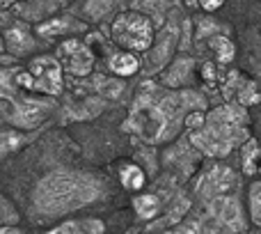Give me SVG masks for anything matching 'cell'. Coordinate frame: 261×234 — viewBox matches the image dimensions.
<instances>
[{
  "label": "cell",
  "instance_id": "obj_1",
  "mask_svg": "<svg viewBox=\"0 0 261 234\" xmlns=\"http://www.w3.org/2000/svg\"><path fill=\"white\" fill-rule=\"evenodd\" d=\"M248 113L241 104H227L211 110L197 131L190 133V143L208 156H227L234 147L248 140Z\"/></svg>",
  "mask_w": 261,
  "mask_h": 234
},
{
  "label": "cell",
  "instance_id": "obj_2",
  "mask_svg": "<svg viewBox=\"0 0 261 234\" xmlns=\"http://www.w3.org/2000/svg\"><path fill=\"white\" fill-rule=\"evenodd\" d=\"M113 39L126 51H147L153 41V28L142 14H122L113 23Z\"/></svg>",
  "mask_w": 261,
  "mask_h": 234
},
{
  "label": "cell",
  "instance_id": "obj_3",
  "mask_svg": "<svg viewBox=\"0 0 261 234\" xmlns=\"http://www.w3.org/2000/svg\"><path fill=\"white\" fill-rule=\"evenodd\" d=\"M62 72L64 69L55 55H41V58H35L30 62V74L37 83V92H44L50 97H58L62 92Z\"/></svg>",
  "mask_w": 261,
  "mask_h": 234
},
{
  "label": "cell",
  "instance_id": "obj_4",
  "mask_svg": "<svg viewBox=\"0 0 261 234\" xmlns=\"http://www.w3.org/2000/svg\"><path fill=\"white\" fill-rule=\"evenodd\" d=\"M55 58L60 60L64 72L71 74V76H87L92 72V67H94L92 51L78 39H69L64 44H60Z\"/></svg>",
  "mask_w": 261,
  "mask_h": 234
},
{
  "label": "cell",
  "instance_id": "obj_5",
  "mask_svg": "<svg viewBox=\"0 0 261 234\" xmlns=\"http://www.w3.org/2000/svg\"><path fill=\"white\" fill-rule=\"evenodd\" d=\"M48 110H50V104H46V101L16 99L12 101V108H7V120L16 126H23V129H32V126H37L48 115Z\"/></svg>",
  "mask_w": 261,
  "mask_h": 234
},
{
  "label": "cell",
  "instance_id": "obj_6",
  "mask_svg": "<svg viewBox=\"0 0 261 234\" xmlns=\"http://www.w3.org/2000/svg\"><path fill=\"white\" fill-rule=\"evenodd\" d=\"M5 39H7V46L16 55L28 53V51H32V46H35V39H32L30 32H28V26H23V23H16L14 28H9V30L5 32Z\"/></svg>",
  "mask_w": 261,
  "mask_h": 234
},
{
  "label": "cell",
  "instance_id": "obj_7",
  "mask_svg": "<svg viewBox=\"0 0 261 234\" xmlns=\"http://www.w3.org/2000/svg\"><path fill=\"white\" fill-rule=\"evenodd\" d=\"M106 227L96 218H87V221H69L60 227H53L46 234H103Z\"/></svg>",
  "mask_w": 261,
  "mask_h": 234
},
{
  "label": "cell",
  "instance_id": "obj_8",
  "mask_svg": "<svg viewBox=\"0 0 261 234\" xmlns=\"http://www.w3.org/2000/svg\"><path fill=\"white\" fill-rule=\"evenodd\" d=\"M108 67L117 76H133L140 69V60L128 51H119V53H113L108 58Z\"/></svg>",
  "mask_w": 261,
  "mask_h": 234
},
{
  "label": "cell",
  "instance_id": "obj_9",
  "mask_svg": "<svg viewBox=\"0 0 261 234\" xmlns=\"http://www.w3.org/2000/svg\"><path fill=\"white\" fill-rule=\"evenodd\" d=\"M119 179H122V186L128 191H140L144 186V181H147V177H144L142 168L133 166V163H128V166H124L122 170H119Z\"/></svg>",
  "mask_w": 261,
  "mask_h": 234
},
{
  "label": "cell",
  "instance_id": "obj_10",
  "mask_svg": "<svg viewBox=\"0 0 261 234\" xmlns=\"http://www.w3.org/2000/svg\"><path fill=\"white\" fill-rule=\"evenodd\" d=\"M133 209H135V214H138L140 218H153L158 214V209H161V202H158V198L156 195H151V193H142V195H138V198L133 200Z\"/></svg>",
  "mask_w": 261,
  "mask_h": 234
},
{
  "label": "cell",
  "instance_id": "obj_11",
  "mask_svg": "<svg viewBox=\"0 0 261 234\" xmlns=\"http://www.w3.org/2000/svg\"><path fill=\"white\" fill-rule=\"evenodd\" d=\"M190 69H193V60H188V58L176 60V62L165 72V76H163V83H165V85H170V87H176L186 76H188Z\"/></svg>",
  "mask_w": 261,
  "mask_h": 234
},
{
  "label": "cell",
  "instance_id": "obj_12",
  "mask_svg": "<svg viewBox=\"0 0 261 234\" xmlns=\"http://www.w3.org/2000/svg\"><path fill=\"white\" fill-rule=\"evenodd\" d=\"M236 181L234 172L229 170V168H213L211 172H208V184H211L213 191H227L231 184Z\"/></svg>",
  "mask_w": 261,
  "mask_h": 234
},
{
  "label": "cell",
  "instance_id": "obj_13",
  "mask_svg": "<svg viewBox=\"0 0 261 234\" xmlns=\"http://www.w3.org/2000/svg\"><path fill=\"white\" fill-rule=\"evenodd\" d=\"M261 158V147L254 140H248V145L243 147V172L245 175H254L257 172V163Z\"/></svg>",
  "mask_w": 261,
  "mask_h": 234
},
{
  "label": "cell",
  "instance_id": "obj_14",
  "mask_svg": "<svg viewBox=\"0 0 261 234\" xmlns=\"http://www.w3.org/2000/svg\"><path fill=\"white\" fill-rule=\"evenodd\" d=\"M211 49L216 51L220 64L231 62V58H234V44H231L227 37H213V39H211Z\"/></svg>",
  "mask_w": 261,
  "mask_h": 234
},
{
  "label": "cell",
  "instance_id": "obj_15",
  "mask_svg": "<svg viewBox=\"0 0 261 234\" xmlns=\"http://www.w3.org/2000/svg\"><path fill=\"white\" fill-rule=\"evenodd\" d=\"M250 214H252L254 225L261 227V181H254L250 186Z\"/></svg>",
  "mask_w": 261,
  "mask_h": 234
},
{
  "label": "cell",
  "instance_id": "obj_16",
  "mask_svg": "<svg viewBox=\"0 0 261 234\" xmlns=\"http://www.w3.org/2000/svg\"><path fill=\"white\" fill-rule=\"evenodd\" d=\"M69 23L71 21H67V18H53V21H48V23L37 28V32L44 37H53V35H60V32H67L69 28H71Z\"/></svg>",
  "mask_w": 261,
  "mask_h": 234
},
{
  "label": "cell",
  "instance_id": "obj_17",
  "mask_svg": "<svg viewBox=\"0 0 261 234\" xmlns=\"http://www.w3.org/2000/svg\"><path fill=\"white\" fill-rule=\"evenodd\" d=\"M261 99L259 97V92H257V85L254 83H243V85H239V104L243 106H252V104H257V101Z\"/></svg>",
  "mask_w": 261,
  "mask_h": 234
},
{
  "label": "cell",
  "instance_id": "obj_18",
  "mask_svg": "<svg viewBox=\"0 0 261 234\" xmlns=\"http://www.w3.org/2000/svg\"><path fill=\"white\" fill-rule=\"evenodd\" d=\"M21 135L18 133H12V131H7V133H3V154H9L14 147H18L21 145Z\"/></svg>",
  "mask_w": 261,
  "mask_h": 234
},
{
  "label": "cell",
  "instance_id": "obj_19",
  "mask_svg": "<svg viewBox=\"0 0 261 234\" xmlns=\"http://www.w3.org/2000/svg\"><path fill=\"white\" fill-rule=\"evenodd\" d=\"M204 122H206L204 113H190L188 117H186V126L193 129V131H197V126H204Z\"/></svg>",
  "mask_w": 261,
  "mask_h": 234
},
{
  "label": "cell",
  "instance_id": "obj_20",
  "mask_svg": "<svg viewBox=\"0 0 261 234\" xmlns=\"http://www.w3.org/2000/svg\"><path fill=\"white\" fill-rule=\"evenodd\" d=\"M12 218H14L12 207H9L7 200H3V223H5V225H9V223H12Z\"/></svg>",
  "mask_w": 261,
  "mask_h": 234
},
{
  "label": "cell",
  "instance_id": "obj_21",
  "mask_svg": "<svg viewBox=\"0 0 261 234\" xmlns=\"http://www.w3.org/2000/svg\"><path fill=\"white\" fill-rule=\"evenodd\" d=\"M222 5V0H199V7H204L206 12H213V9H218Z\"/></svg>",
  "mask_w": 261,
  "mask_h": 234
},
{
  "label": "cell",
  "instance_id": "obj_22",
  "mask_svg": "<svg viewBox=\"0 0 261 234\" xmlns=\"http://www.w3.org/2000/svg\"><path fill=\"white\" fill-rule=\"evenodd\" d=\"M0 234H23V230H18V227L3 225V227H0Z\"/></svg>",
  "mask_w": 261,
  "mask_h": 234
},
{
  "label": "cell",
  "instance_id": "obj_23",
  "mask_svg": "<svg viewBox=\"0 0 261 234\" xmlns=\"http://www.w3.org/2000/svg\"><path fill=\"white\" fill-rule=\"evenodd\" d=\"M204 74H206V78H208V81H211V78H213V69L208 67V64H206V67H204Z\"/></svg>",
  "mask_w": 261,
  "mask_h": 234
},
{
  "label": "cell",
  "instance_id": "obj_24",
  "mask_svg": "<svg viewBox=\"0 0 261 234\" xmlns=\"http://www.w3.org/2000/svg\"><path fill=\"white\" fill-rule=\"evenodd\" d=\"M14 3V0H3V5H5V7H7V5H12Z\"/></svg>",
  "mask_w": 261,
  "mask_h": 234
},
{
  "label": "cell",
  "instance_id": "obj_25",
  "mask_svg": "<svg viewBox=\"0 0 261 234\" xmlns=\"http://www.w3.org/2000/svg\"><path fill=\"white\" fill-rule=\"evenodd\" d=\"M259 172H261V166H259Z\"/></svg>",
  "mask_w": 261,
  "mask_h": 234
}]
</instances>
